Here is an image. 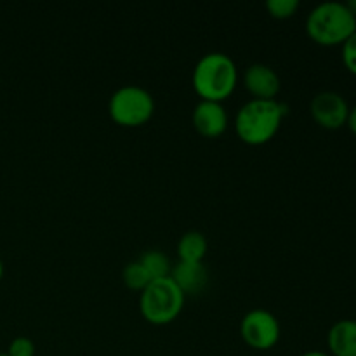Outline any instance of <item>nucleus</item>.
Returning a JSON list of instances; mask_svg holds the SVG:
<instances>
[{
	"mask_svg": "<svg viewBox=\"0 0 356 356\" xmlns=\"http://www.w3.org/2000/svg\"><path fill=\"white\" fill-rule=\"evenodd\" d=\"M289 106L277 99H250L238 110L235 118V131L240 141L250 146L270 143L280 131Z\"/></svg>",
	"mask_w": 356,
	"mask_h": 356,
	"instance_id": "1",
	"label": "nucleus"
},
{
	"mask_svg": "<svg viewBox=\"0 0 356 356\" xmlns=\"http://www.w3.org/2000/svg\"><path fill=\"white\" fill-rule=\"evenodd\" d=\"M191 83L202 101L222 103L236 89L238 70L235 61L225 52H209L198 59Z\"/></svg>",
	"mask_w": 356,
	"mask_h": 356,
	"instance_id": "2",
	"label": "nucleus"
},
{
	"mask_svg": "<svg viewBox=\"0 0 356 356\" xmlns=\"http://www.w3.org/2000/svg\"><path fill=\"white\" fill-rule=\"evenodd\" d=\"M306 31L315 44L323 47L343 45L356 31V16L348 3H318L306 19Z\"/></svg>",
	"mask_w": 356,
	"mask_h": 356,
	"instance_id": "3",
	"label": "nucleus"
},
{
	"mask_svg": "<svg viewBox=\"0 0 356 356\" xmlns=\"http://www.w3.org/2000/svg\"><path fill=\"white\" fill-rule=\"evenodd\" d=\"M184 299L186 296L172 278H156L149 282L148 287L141 292L139 309L143 318L152 325H167L181 315Z\"/></svg>",
	"mask_w": 356,
	"mask_h": 356,
	"instance_id": "4",
	"label": "nucleus"
},
{
	"mask_svg": "<svg viewBox=\"0 0 356 356\" xmlns=\"http://www.w3.org/2000/svg\"><path fill=\"white\" fill-rule=\"evenodd\" d=\"M108 113L122 127H141L155 113V99L139 86H124L115 90L108 103Z\"/></svg>",
	"mask_w": 356,
	"mask_h": 356,
	"instance_id": "5",
	"label": "nucleus"
},
{
	"mask_svg": "<svg viewBox=\"0 0 356 356\" xmlns=\"http://www.w3.org/2000/svg\"><path fill=\"white\" fill-rule=\"evenodd\" d=\"M280 322L266 309H252L240 322V336L243 343L257 351H268L280 341Z\"/></svg>",
	"mask_w": 356,
	"mask_h": 356,
	"instance_id": "6",
	"label": "nucleus"
},
{
	"mask_svg": "<svg viewBox=\"0 0 356 356\" xmlns=\"http://www.w3.org/2000/svg\"><path fill=\"white\" fill-rule=\"evenodd\" d=\"M309 113L313 120L323 129L329 131H337L343 125H346L348 115H350V106L348 101L334 90H323L318 92L309 103Z\"/></svg>",
	"mask_w": 356,
	"mask_h": 356,
	"instance_id": "7",
	"label": "nucleus"
},
{
	"mask_svg": "<svg viewBox=\"0 0 356 356\" xmlns=\"http://www.w3.org/2000/svg\"><path fill=\"white\" fill-rule=\"evenodd\" d=\"M195 131L204 138H219L228 129V113H226L222 103H214V101H200L195 106L193 115H191Z\"/></svg>",
	"mask_w": 356,
	"mask_h": 356,
	"instance_id": "8",
	"label": "nucleus"
},
{
	"mask_svg": "<svg viewBox=\"0 0 356 356\" xmlns=\"http://www.w3.org/2000/svg\"><path fill=\"white\" fill-rule=\"evenodd\" d=\"M243 87L254 99H275L280 92V76L271 66L250 65L243 73Z\"/></svg>",
	"mask_w": 356,
	"mask_h": 356,
	"instance_id": "9",
	"label": "nucleus"
},
{
	"mask_svg": "<svg viewBox=\"0 0 356 356\" xmlns=\"http://www.w3.org/2000/svg\"><path fill=\"white\" fill-rule=\"evenodd\" d=\"M170 278L176 282V285L183 291L184 296H197L207 287L209 271L204 263H186V261H179V263L172 266Z\"/></svg>",
	"mask_w": 356,
	"mask_h": 356,
	"instance_id": "10",
	"label": "nucleus"
},
{
	"mask_svg": "<svg viewBox=\"0 0 356 356\" xmlns=\"http://www.w3.org/2000/svg\"><path fill=\"white\" fill-rule=\"evenodd\" d=\"M330 356H356V320H339L327 334Z\"/></svg>",
	"mask_w": 356,
	"mask_h": 356,
	"instance_id": "11",
	"label": "nucleus"
},
{
	"mask_svg": "<svg viewBox=\"0 0 356 356\" xmlns=\"http://www.w3.org/2000/svg\"><path fill=\"white\" fill-rule=\"evenodd\" d=\"M207 238L200 232H186L177 242L179 261L186 263H202L207 256Z\"/></svg>",
	"mask_w": 356,
	"mask_h": 356,
	"instance_id": "12",
	"label": "nucleus"
},
{
	"mask_svg": "<svg viewBox=\"0 0 356 356\" xmlns=\"http://www.w3.org/2000/svg\"><path fill=\"white\" fill-rule=\"evenodd\" d=\"M139 263L145 266V270L148 271L152 280L170 277V271H172L170 259L165 256V254L160 252V250H148V252L143 254Z\"/></svg>",
	"mask_w": 356,
	"mask_h": 356,
	"instance_id": "13",
	"label": "nucleus"
},
{
	"mask_svg": "<svg viewBox=\"0 0 356 356\" xmlns=\"http://www.w3.org/2000/svg\"><path fill=\"white\" fill-rule=\"evenodd\" d=\"M122 280H124L125 287L131 289V291L143 292L148 287L149 282H152V277L145 270V266L139 261H136V263H129L124 268V271H122Z\"/></svg>",
	"mask_w": 356,
	"mask_h": 356,
	"instance_id": "14",
	"label": "nucleus"
},
{
	"mask_svg": "<svg viewBox=\"0 0 356 356\" xmlns=\"http://www.w3.org/2000/svg\"><path fill=\"white\" fill-rule=\"evenodd\" d=\"M266 9L275 19H289L299 9V0H268Z\"/></svg>",
	"mask_w": 356,
	"mask_h": 356,
	"instance_id": "15",
	"label": "nucleus"
},
{
	"mask_svg": "<svg viewBox=\"0 0 356 356\" xmlns=\"http://www.w3.org/2000/svg\"><path fill=\"white\" fill-rule=\"evenodd\" d=\"M7 356H35V343L28 337H16L10 341Z\"/></svg>",
	"mask_w": 356,
	"mask_h": 356,
	"instance_id": "16",
	"label": "nucleus"
},
{
	"mask_svg": "<svg viewBox=\"0 0 356 356\" xmlns=\"http://www.w3.org/2000/svg\"><path fill=\"white\" fill-rule=\"evenodd\" d=\"M343 63L348 72L356 75V31L343 44Z\"/></svg>",
	"mask_w": 356,
	"mask_h": 356,
	"instance_id": "17",
	"label": "nucleus"
},
{
	"mask_svg": "<svg viewBox=\"0 0 356 356\" xmlns=\"http://www.w3.org/2000/svg\"><path fill=\"white\" fill-rule=\"evenodd\" d=\"M346 125H348V127H350V131L356 136V104L350 110V115H348Z\"/></svg>",
	"mask_w": 356,
	"mask_h": 356,
	"instance_id": "18",
	"label": "nucleus"
},
{
	"mask_svg": "<svg viewBox=\"0 0 356 356\" xmlns=\"http://www.w3.org/2000/svg\"><path fill=\"white\" fill-rule=\"evenodd\" d=\"M301 356H330V355L325 353V351H316V350H313V351H306V353H302Z\"/></svg>",
	"mask_w": 356,
	"mask_h": 356,
	"instance_id": "19",
	"label": "nucleus"
},
{
	"mask_svg": "<svg viewBox=\"0 0 356 356\" xmlns=\"http://www.w3.org/2000/svg\"><path fill=\"white\" fill-rule=\"evenodd\" d=\"M348 7H350L351 13H353L356 16V0H351V2H348Z\"/></svg>",
	"mask_w": 356,
	"mask_h": 356,
	"instance_id": "20",
	"label": "nucleus"
},
{
	"mask_svg": "<svg viewBox=\"0 0 356 356\" xmlns=\"http://www.w3.org/2000/svg\"><path fill=\"white\" fill-rule=\"evenodd\" d=\"M2 277H3V264L2 261H0V280H2Z\"/></svg>",
	"mask_w": 356,
	"mask_h": 356,
	"instance_id": "21",
	"label": "nucleus"
},
{
	"mask_svg": "<svg viewBox=\"0 0 356 356\" xmlns=\"http://www.w3.org/2000/svg\"><path fill=\"white\" fill-rule=\"evenodd\" d=\"M0 356H7V355H0Z\"/></svg>",
	"mask_w": 356,
	"mask_h": 356,
	"instance_id": "22",
	"label": "nucleus"
}]
</instances>
